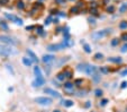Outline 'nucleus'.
<instances>
[{
  "label": "nucleus",
  "mask_w": 127,
  "mask_h": 112,
  "mask_svg": "<svg viewBox=\"0 0 127 112\" xmlns=\"http://www.w3.org/2000/svg\"><path fill=\"white\" fill-rule=\"evenodd\" d=\"M15 53H16V51L11 48V45H0V56L9 57Z\"/></svg>",
  "instance_id": "nucleus-1"
},
{
  "label": "nucleus",
  "mask_w": 127,
  "mask_h": 112,
  "mask_svg": "<svg viewBox=\"0 0 127 112\" xmlns=\"http://www.w3.org/2000/svg\"><path fill=\"white\" fill-rule=\"evenodd\" d=\"M110 31H111L110 28L101 29V31H97V32H95V33H92L91 36H92V39H95V40H100V39H102V37L107 36V35L110 33Z\"/></svg>",
  "instance_id": "nucleus-2"
},
{
  "label": "nucleus",
  "mask_w": 127,
  "mask_h": 112,
  "mask_svg": "<svg viewBox=\"0 0 127 112\" xmlns=\"http://www.w3.org/2000/svg\"><path fill=\"white\" fill-rule=\"evenodd\" d=\"M0 42L6 45H16L17 44V42L8 35H0Z\"/></svg>",
  "instance_id": "nucleus-3"
},
{
  "label": "nucleus",
  "mask_w": 127,
  "mask_h": 112,
  "mask_svg": "<svg viewBox=\"0 0 127 112\" xmlns=\"http://www.w3.org/2000/svg\"><path fill=\"white\" fill-rule=\"evenodd\" d=\"M35 102L41 105H50L52 103V99L46 98V96H39V98L35 99Z\"/></svg>",
  "instance_id": "nucleus-4"
},
{
  "label": "nucleus",
  "mask_w": 127,
  "mask_h": 112,
  "mask_svg": "<svg viewBox=\"0 0 127 112\" xmlns=\"http://www.w3.org/2000/svg\"><path fill=\"white\" fill-rule=\"evenodd\" d=\"M54 60H55V57L53 56V54H45V56H43V58H42V61H43L44 63H46V65L52 63Z\"/></svg>",
  "instance_id": "nucleus-5"
},
{
  "label": "nucleus",
  "mask_w": 127,
  "mask_h": 112,
  "mask_svg": "<svg viewBox=\"0 0 127 112\" xmlns=\"http://www.w3.org/2000/svg\"><path fill=\"white\" fill-rule=\"evenodd\" d=\"M64 91L69 94H73L74 93V84H71V83H66L64 84Z\"/></svg>",
  "instance_id": "nucleus-6"
},
{
  "label": "nucleus",
  "mask_w": 127,
  "mask_h": 112,
  "mask_svg": "<svg viewBox=\"0 0 127 112\" xmlns=\"http://www.w3.org/2000/svg\"><path fill=\"white\" fill-rule=\"evenodd\" d=\"M97 67H95V66H88L87 65V68H86V73L88 74V75H91V76H95L97 74Z\"/></svg>",
  "instance_id": "nucleus-7"
},
{
  "label": "nucleus",
  "mask_w": 127,
  "mask_h": 112,
  "mask_svg": "<svg viewBox=\"0 0 127 112\" xmlns=\"http://www.w3.org/2000/svg\"><path fill=\"white\" fill-rule=\"evenodd\" d=\"M44 92H45L46 94H50V95H52V96H54V98H58V99L60 98V93L54 91V90H52V88H45Z\"/></svg>",
  "instance_id": "nucleus-8"
},
{
  "label": "nucleus",
  "mask_w": 127,
  "mask_h": 112,
  "mask_svg": "<svg viewBox=\"0 0 127 112\" xmlns=\"http://www.w3.org/2000/svg\"><path fill=\"white\" fill-rule=\"evenodd\" d=\"M26 53H27V56H28V58L31 59V60L35 61V62H38V58H37V56H36L32 50H26Z\"/></svg>",
  "instance_id": "nucleus-9"
},
{
  "label": "nucleus",
  "mask_w": 127,
  "mask_h": 112,
  "mask_svg": "<svg viewBox=\"0 0 127 112\" xmlns=\"http://www.w3.org/2000/svg\"><path fill=\"white\" fill-rule=\"evenodd\" d=\"M45 84V81H44V78H36V81L33 82V86L34 87H41Z\"/></svg>",
  "instance_id": "nucleus-10"
},
{
  "label": "nucleus",
  "mask_w": 127,
  "mask_h": 112,
  "mask_svg": "<svg viewBox=\"0 0 127 112\" xmlns=\"http://www.w3.org/2000/svg\"><path fill=\"white\" fill-rule=\"evenodd\" d=\"M34 74H35L36 78H43V74H42V70L38 66L34 67Z\"/></svg>",
  "instance_id": "nucleus-11"
},
{
  "label": "nucleus",
  "mask_w": 127,
  "mask_h": 112,
  "mask_svg": "<svg viewBox=\"0 0 127 112\" xmlns=\"http://www.w3.org/2000/svg\"><path fill=\"white\" fill-rule=\"evenodd\" d=\"M22 61H23V63H24L26 67H31L32 65H33V60H31V59L27 58V57H24V58L22 59Z\"/></svg>",
  "instance_id": "nucleus-12"
},
{
  "label": "nucleus",
  "mask_w": 127,
  "mask_h": 112,
  "mask_svg": "<svg viewBox=\"0 0 127 112\" xmlns=\"http://www.w3.org/2000/svg\"><path fill=\"white\" fill-rule=\"evenodd\" d=\"M108 61H109V62H114V63H120L122 62V58H119V57H114V58H109L108 59Z\"/></svg>",
  "instance_id": "nucleus-13"
},
{
  "label": "nucleus",
  "mask_w": 127,
  "mask_h": 112,
  "mask_svg": "<svg viewBox=\"0 0 127 112\" xmlns=\"http://www.w3.org/2000/svg\"><path fill=\"white\" fill-rule=\"evenodd\" d=\"M0 28L3 29V31H8L9 27H8V24L5 22V20H0Z\"/></svg>",
  "instance_id": "nucleus-14"
},
{
  "label": "nucleus",
  "mask_w": 127,
  "mask_h": 112,
  "mask_svg": "<svg viewBox=\"0 0 127 112\" xmlns=\"http://www.w3.org/2000/svg\"><path fill=\"white\" fill-rule=\"evenodd\" d=\"M62 104L64 105V107H66V108H71L72 105H73V102H72L71 100H64L62 102Z\"/></svg>",
  "instance_id": "nucleus-15"
},
{
  "label": "nucleus",
  "mask_w": 127,
  "mask_h": 112,
  "mask_svg": "<svg viewBox=\"0 0 127 112\" xmlns=\"http://www.w3.org/2000/svg\"><path fill=\"white\" fill-rule=\"evenodd\" d=\"M126 10H127V3H122V6L119 7V12L124 14V12H126Z\"/></svg>",
  "instance_id": "nucleus-16"
},
{
  "label": "nucleus",
  "mask_w": 127,
  "mask_h": 112,
  "mask_svg": "<svg viewBox=\"0 0 127 112\" xmlns=\"http://www.w3.org/2000/svg\"><path fill=\"white\" fill-rule=\"evenodd\" d=\"M5 16H6V18H8L9 20H12V22H16V19H17V17L15 16V15H9V14H5Z\"/></svg>",
  "instance_id": "nucleus-17"
},
{
  "label": "nucleus",
  "mask_w": 127,
  "mask_h": 112,
  "mask_svg": "<svg viewBox=\"0 0 127 112\" xmlns=\"http://www.w3.org/2000/svg\"><path fill=\"white\" fill-rule=\"evenodd\" d=\"M17 8L18 9H24L25 8V3H24V1H22V0H19V1H17Z\"/></svg>",
  "instance_id": "nucleus-18"
},
{
  "label": "nucleus",
  "mask_w": 127,
  "mask_h": 112,
  "mask_svg": "<svg viewBox=\"0 0 127 112\" xmlns=\"http://www.w3.org/2000/svg\"><path fill=\"white\" fill-rule=\"evenodd\" d=\"M119 28L120 29H127V20H123V22H120Z\"/></svg>",
  "instance_id": "nucleus-19"
},
{
  "label": "nucleus",
  "mask_w": 127,
  "mask_h": 112,
  "mask_svg": "<svg viewBox=\"0 0 127 112\" xmlns=\"http://www.w3.org/2000/svg\"><path fill=\"white\" fill-rule=\"evenodd\" d=\"M56 78H58L59 81H64L65 78H66V76H65V74H64V73H61V74H58Z\"/></svg>",
  "instance_id": "nucleus-20"
},
{
  "label": "nucleus",
  "mask_w": 127,
  "mask_h": 112,
  "mask_svg": "<svg viewBox=\"0 0 127 112\" xmlns=\"http://www.w3.org/2000/svg\"><path fill=\"white\" fill-rule=\"evenodd\" d=\"M94 58H95V60H101V59L103 58V54L100 53V52H98V53H96L94 56Z\"/></svg>",
  "instance_id": "nucleus-21"
},
{
  "label": "nucleus",
  "mask_w": 127,
  "mask_h": 112,
  "mask_svg": "<svg viewBox=\"0 0 127 112\" xmlns=\"http://www.w3.org/2000/svg\"><path fill=\"white\" fill-rule=\"evenodd\" d=\"M70 11H71V14H79V8L77 6H74V7H72L70 9Z\"/></svg>",
  "instance_id": "nucleus-22"
},
{
  "label": "nucleus",
  "mask_w": 127,
  "mask_h": 112,
  "mask_svg": "<svg viewBox=\"0 0 127 112\" xmlns=\"http://www.w3.org/2000/svg\"><path fill=\"white\" fill-rule=\"evenodd\" d=\"M99 70H100L101 73H103V74H107V73H109V69H108L107 67H105V66L100 67V68H99Z\"/></svg>",
  "instance_id": "nucleus-23"
},
{
  "label": "nucleus",
  "mask_w": 127,
  "mask_h": 112,
  "mask_svg": "<svg viewBox=\"0 0 127 112\" xmlns=\"http://www.w3.org/2000/svg\"><path fill=\"white\" fill-rule=\"evenodd\" d=\"M75 6H77V7L80 9L81 7H84V1H83V0H79V1L77 2V5H75Z\"/></svg>",
  "instance_id": "nucleus-24"
},
{
  "label": "nucleus",
  "mask_w": 127,
  "mask_h": 112,
  "mask_svg": "<svg viewBox=\"0 0 127 112\" xmlns=\"http://www.w3.org/2000/svg\"><path fill=\"white\" fill-rule=\"evenodd\" d=\"M107 11L109 12V14H113L114 11H115V6H113V5H110L109 7L107 8Z\"/></svg>",
  "instance_id": "nucleus-25"
},
{
  "label": "nucleus",
  "mask_w": 127,
  "mask_h": 112,
  "mask_svg": "<svg viewBox=\"0 0 127 112\" xmlns=\"http://www.w3.org/2000/svg\"><path fill=\"white\" fill-rule=\"evenodd\" d=\"M95 95H96L97 98H99V96H101L102 95V91L99 90V88H97L96 91H95Z\"/></svg>",
  "instance_id": "nucleus-26"
},
{
  "label": "nucleus",
  "mask_w": 127,
  "mask_h": 112,
  "mask_svg": "<svg viewBox=\"0 0 127 112\" xmlns=\"http://www.w3.org/2000/svg\"><path fill=\"white\" fill-rule=\"evenodd\" d=\"M83 48H84V51H86L87 53H90V52H91V49H90V46H89L88 44L84 43L83 44Z\"/></svg>",
  "instance_id": "nucleus-27"
},
{
  "label": "nucleus",
  "mask_w": 127,
  "mask_h": 112,
  "mask_svg": "<svg viewBox=\"0 0 127 112\" xmlns=\"http://www.w3.org/2000/svg\"><path fill=\"white\" fill-rule=\"evenodd\" d=\"M120 40H123V41L127 42V33L125 32V33H123L122 35H120Z\"/></svg>",
  "instance_id": "nucleus-28"
},
{
  "label": "nucleus",
  "mask_w": 127,
  "mask_h": 112,
  "mask_svg": "<svg viewBox=\"0 0 127 112\" xmlns=\"http://www.w3.org/2000/svg\"><path fill=\"white\" fill-rule=\"evenodd\" d=\"M82 83H83V81H82V79H75V81H74V85L75 86L82 85Z\"/></svg>",
  "instance_id": "nucleus-29"
},
{
  "label": "nucleus",
  "mask_w": 127,
  "mask_h": 112,
  "mask_svg": "<svg viewBox=\"0 0 127 112\" xmlns=\"http://www.w3.org/2000/svg\"><path fill=\"white\" fill-rule=\"evenodd\" d=\"M97 2L96 1H92V2H90V9H96L97 8Z\"/></svg>",
  "instance_id": "nucleus-30"
},
{
  "label": "nucleus",
  "mask_w": 127,
  "mask_h": 112,
  "mask_svg": "<svg viewBox=\"0 0 127 112\" xmlns=\"http://www.w3.org/2000/svg\"><path fill=\"white\" fill-rule=\"evenodd\" d=\"M118 43H119V40H118V39H114L113 41H111V45H113V46L118 45Z\"/></svg>",
  "instance_id": "nucleus-31"
},
{
  "label": "nucleus",
  "mask_w": 127,
  "mask_h": 112,
  "mask_svg": "<svg viewBox=\"0 0 127 112\" xmlns=\"http://www.w3.org/2000/svg\"><path fill=\"white\" fill-rule=\"evenodd\" d=\"M15 23H16L17 25H23V19H20V18L17 17V19H16V22Z\"/></svg>",
  "instance_id": "nucleus-32"
},
{
  "label": "nucleus",
  "mask_w": 127,
  "mask_h": 112,
  "mask_svg": "<svg viewBox=\"0 0 127 112\" xmlns=\"http://www.w3.org/2000/svg\"><path fill=\"white\" fill-rule=\"evenodd\" d=\"M65 76H66V78H71L72 77V73L71 71H64Z\"/></svg>",
  "instance_id": "nucleus-33"
},
{
  "label": "nucleus",
  "mask_w": 127,
  "mask_h": 112,
  "mask_svg": "<svg viewBox=\"0 0 127 112\" xmlns=\"http://www.w3.org/2000/svg\"><path fill=\"white\" fill-rule=\"evenodd\" d=\"M120 51L123 52V53H125V52H127V44H125V45H123V48H122V50Z\"/></svg>",
  "instance_id": "nucleus-34"
},
{
  "label": "nucleus",
  "mask_w": 127,
  "mask_h": 112,
  "mask_svg": "<svg viewBox=\"0 0 127 112\" xmlns=\"http://www.w3.org/2000/svg\"><path fill=\"white\" fill-rule=\"evenodd\" d=\"M9 2V0H0V5H7Z\"/></svg>",
  "instance_id": "nucleus-35"
},
{
  "label": "nucleus",
  "mask_w": 127,
  "mask_h": 112,
  "mask_svg": "<svg viewBox=\"0 0 127 112\" xmlns=\"http://www.w3.org/2000/svg\"><path fill=\"white\" fill-rule=\"evenodd\" d=\"M127 87V82H123L122 83V88H126Z\"/></svg>",
  "instance_id": "nucleus-36"
},
{
  "label": "nucleus",
  "mask_w": 127,
  "mask_h": 112,
  "mask_svg": "<svg viewBox=\"0 0 127 112\" xmlns=\"http://www.w3.org/2000/svg\"><path fill=\"white\" fill-rule=\"evenodd\" d=\"M107 103H108V100H102V101H101V105H102V107H103V105H106Z\"/></svg>",
  "instance_id": "nucleus-37"
},
{
  "label": "nucleus",
  "mask_w": 127,
  "mask_h": 112,
  "mask_svg": "<svg viewBox=\"0 0 127 112\" xmlns=\"http://www.w3.org/2000/svg\"><path fill=\"white\" fill-rule=\"evenodd\" d=\"M55 1L59 3V5H63V3H64L63 2V0H55Z\"/></svg>",
  "instance_id": "nucleus-38"
},
{
  "label": "nucleus",
  "mask_w": 127,
  "mask_h": 112,
  "mask_svg": "<svg viewBox=\"0 0 127 112\" xmlns=\"http://www.w3.org/2000/svg\"><path fill=\"white\" fill-rule=\"evenodd\" d=\"M126 75H127V70H124V71L122 73V76H123V77H125Z\"/></svg>",
  "instance_id": "nucleus-39"
},
{
  "label": "nucleus",
  "mask_w": 127,
  "mask_h": 112,
  "mask_svg": "<svg viewBox=\"0 0 127 112\" xmlns=\"http://www.w3.org/2000/svg\"><path fill=\"white\" fill-rule=\"evenodd\" d=\"M61 16V17H65V14H63V11H60V14H59Z\"/></svg>",
  "instance_id": "nucleus-40"
},
{
  "label": "nucleus",
  "mask_w": 127,
  "mask_h": 112,
  "mask_svg": "<svg viewBox=\"0 0 127 112\" xmlns=\"http://www.w3.org/2000/svg\"><path fill=\"white\" fill-rule=\"evenodd\" d=\"M89 22L92 23V24H95V19H94V18H89Z\"/></svg>",
  "instance_id": "nucleus-41"
},
{
  "label": "nucleus",
  "mask_w": 127,
  "mask_h": 112,
  "mask_svg": "<svg viewBox=\"0 0 127 112\" xmlns=\"http://www.w3.org/2000/svg\"><path fill=\"white\" fill-rule=\"evenodd\" d=\"M33 28H34V26H27V27H26L27 31H28V29H33Z\"/></svg>",
  "instance_id": "nucleus-42"
},
{
  "label": "nucleus",
  "mask_w": 127,
  "mask_h": 112,
  "mask_svg": "<svg viewBox=\"0 0 127 112\" xmlns=\"http://www.w3.org/2000/svg\"><path fill=\"white\" fill-rule=\"evenodd\" d=\"M90 107V102H87V104H86V108H89Z\"/></svg>",
  "instance_id": "nucleus-43"
},
{
  "label": "nucleus",
  "mask_w": 127,
  "mask_h": 112,
  "mask_svg": "<svg viewBox=\"0 0 127 112\" xmlns=\"http://www.w3.org/2000/svg\"><path fill=\"white\" fill-rule=\"evenodd\" d=\"M53 112H61V111H59V110H54Z\"/></svg>",
  "instance_id": "nucleus-44"
}]
</instances>
